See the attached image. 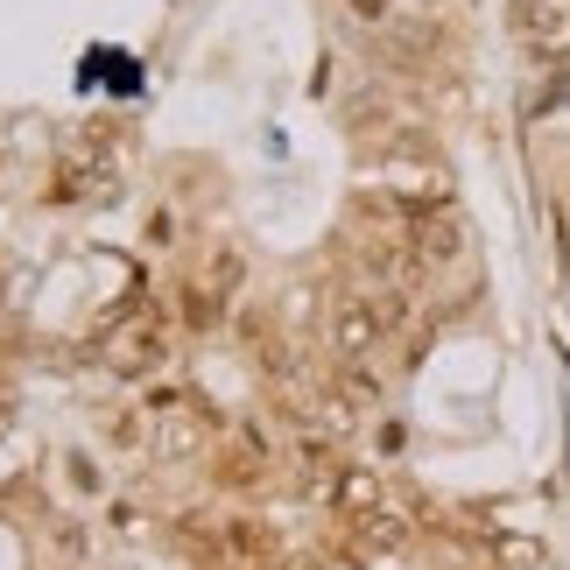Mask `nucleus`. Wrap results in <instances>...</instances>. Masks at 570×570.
I'll list each match as a JSON object with an SVG mask.
<instances>
[{
    "instance_id": "4",
    "label": "nucleus",
    "mask_w": 570,
    "mask_h": 570,
    "mask_svg": "<svg viewBox=\"0 0 570 570\" xmlns=\"http://www.w3.org/2000/svg\"><path fill=\"white\" fill-rule=\"evenodd\" d=\"M268 465H275V451H268V436H261V430H233L226 451H218V479H226V487H261Z\"/></svg>"
},
{
    "instance_id": "7",
    "label": "nucleus",
    "mask_w": 570,
    "mask_h": 570,
    "mask_svg": "<svg viewBox=\"0 0 570 570\" xmlns=\"http://www.w3.org/2000/svg\"><path fill=\"white\" fill-rule=\"evenodd\" d=\"M169 338L156 332V324H141V332H127V345H114V366L120 374H148V366H163Z\"/></svg>"
},
{
    "instance_id": "5",
    "label": "nucleus",
    "mask_w": 570,
    "mask_h": 570,
    "mask_svg": "<svg viewBox=\"0 0 570 570\" xmlns=\"http://www.w3.org/2000/svg\"><path fill=\"white\" fill-rule=\"evenodd\" d=\"M353 535H360V550H381V557H387V550H402V542H409V514L381 500V508L353 514Z\"/></svg>"
},
{
    "instance_id": "13",
    "label": "nucleus",
    "mask_w": 570,
    "mask_h": 570,
    "mask_svg": "<svg viewBox=\"0 0 570 570\" xmlns=\"http://www.w3.org/2000/svg\"><path fill=\"white\" fill-rule=\"evenodd\" d=\"M345 8H353L360 21H387V0H345Z\"/></svg>"
},
{
    "instance_id": "2",
    "label": "nucleus",
    "mask_w": 570,
    "mask_h": 570,
    "mask_svg": "<svg viewBox=\"0 0 570 570\" xmlns=\"http://www.w3.org/2000/svg\"><path fill=\"white\" fill-rule=\"evenodd\" d=\"M381 338H387V317L374 311V296H366V289L332 303V353L338 360H366Z\"/></svg>"
},
{
    "instance_id": "11",
    "label": "nucleus",
    "mask_w": 570,
    "mask_h": 570,
    "mask_svg": "<svg viewBox=\"0 0 570 570\" xmlns=\"http://www.w3.org/2000/svg\"><path fill=\"white\" fill-rule=\"evenodd\" d=\"M296 465H303V479H324V487L345 472V465H332V444H324V436H303V444H296Z\"/></svg>"
},
{
    "instance_id": "9",
    "label": "nucleus",
    "mask_w": 570,
    "mask_h": 570,
    "mask_svg": "<svg viewBox=\"0 0 570 570\" xmlns=\"http://www.w3.org/2000/svg\"><path fill=\"white\" fill-rule=\"evenodd\" d=\"M332 394H338V402L353 409V415L381 409V381H374V374H360V360H345V374H338V387H332Z\"/></svg>"
},
{
    "instance_id": "6",
    "label": "nucleus",
    "mask_w": 570,
    "mask_h": 570,
    "mask_svg": "<svg viewBox=\"0 0 570 570\" xmlns=\"http://www.w3.org/2000/svg\"><path fill=\"white\" fill-rule=\"evenodd\" d=\"M205 289H190V296H205V311H218V303H233L239 296V282H247V261H239V247H212V268L197 275Z\"/></svg>"
},
{
    "instance_id": "12",
    "label": "nucleus",
    "mask_w": 570,
    "mask_h": 570,
    "mask_svg": "<svg viewBox=\"0 0 570 570\" xmlns=\"http://www.w3.org/2000/svg\"><path fill=\"white\" fill-rule=\"evenodd\" d=\"M282 570H324V557L317 550H289V557H282Z\"/></svg>"
},
{
    "instance_id": "3",
    "label": "nucleus",
    "mask_w": 570,
    "mask_h": 570,
    "mask_svg": "<svg viewBox=\"0 0 570 570\" xmlns=\"http://www.w3.org/2000/svg\"><path fill=\"white\" fill-rule=\"evenodd\" d=\"M514 36L529 42L535 57H557L570 42V8L563 0H514Z\"/></svg>"
},
{
    "instance_id": "1",
    "label": "nucleus",
    "mask_w": 570,
    "mask_h": 570,
    "mask_svg": "<svg viewBox=\"0 0 570 570\" xmlns=\"http://www.w3.org/2000/svg\"><path fill=\"white\" fill-rule=\"evenodd\" d=\"M409 247L430 261V268H444V261L465 254V218H458V205L444 197V205H409Z\"/></svg>"
},
{
    "instance_id": "10",
    "label": "nucleus",
    "mask_w": 570,
    "mask_h": 570,
    "mask_svg": "<svg viewBox=\"0 0 570 570\" xmlns=\"http://www.w3.org/2000/svg\"><path fill=\"white\" fill-rule=\"evenodd\" d=\"M197 444H205V430H197V415H169V423L156 430V451H163V458H190Z\"/></svg>"
},
{
    "instance_id": "8",
    "label": "nucleus",
    "mask_w": 570,
    "mask_h": 570,
    "mask_svg": "<svg viewBox=\"0 0 570 570\" xmlns=\"http://www.w3.org/2000/svg\"><path fill=\"white\" fill-rule=\"evenodd\" d=\"M332 500H338V508H345V514H366V508H381V500H387V493H381V479H374V472H360V465H345V472L332 479Z\"/></svg>"
}]
</instances>
